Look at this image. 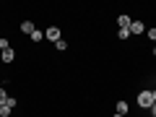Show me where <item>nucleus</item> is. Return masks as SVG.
Masks as SVG:
<instances>
[{"label":"nucleus","mask_w":156,"mask_h":117,"mask_svg":"<svg viewBox=\"0 0 156 117\" xmlns=\"http://www.w3.org/2000/svg\"><path fill=\"white\" fill-rule=\"evenodd\" d=\"M138 107L140 109H151V107H154V94H151V89H140L138 91Z\"/></svg>","instance_id":"1"},{"label":"nucleus","mask_w":156,"mask_h":117,"mask_svg":"<svg viewBox=\"0 0 156 117\" xmlns=\"http://www.w3.org/2000/svg\"><path fill=\"white\" fill-rule=\"evenodd\" d=\"M44 37L50 39L52 44H57V42H60V39H62V29H57V26H50V29H47V31H44Z\"/></svg>","instance_id":"2"},{"label":"nucleus","mask_w":156,"mask_h":117,"mask_svg":"<svg viewBox=\"0 0 156 117\" xmlns=\"http://www.w3.org/2000/svg\"><path fill=\"white\" fill-rule=\"evenodd\" d=\"M18 31H21V34H26V37H31V31H34V21H21Z\"/></svg>","instance_id":"3"},{"label":"nucleus","mask_w":156,"mask_h":117,"mask_svg":"<svg viewBox=\"0 0 156 117\" xmlns=\"http://www.w3.org/2000/svg\"><path fill=\"white\" fill-rule=\"evenodd\" d=\"M146 31V23L143 21H133L130 23V34H143Z\"/></svg>","instance_id":"4"},{"label":"nucleus","mask_w":156,"mask_h":117,"mask_svg":"<svg viewBox=\"0 0 156 117\" xmlns=\"http://www.w3.org/2000/svg\"><path fill=\"white\" fill-rule=\"evenodd\" d=\"M130 23H133V18H130V16H125V13H122L120 18H117V26H120V29H130Z\"/></svg>","instance_id":"5"},{"label":"nucleus","mask_w":156,"mask_h":117,"mask_svg":"<svg viewBox=\"0 0 156 117\" xmlns=\"http://www.w3.org/2000/svg\"><path fill=\"white\" fill-rule=\"evenodd\" d=\"M29 39H31L34 44H39V42L44 39V31H39V29H34V31H31V37H29Z\"/></svg>","instance_id":"6"},{"label":"nucleus","mask_w":156,"mask_h":117,"mask_svg":"<svg viewBox=\"0 0 156 117\" xmlns=\"http://www.w3.org/2000/svg\"><path fill=\"white\" fill-rule=\"evenodd\" d=\"M0 60H3V62H13V60H16V52H13V50H5L3 55H0Z\"/></svg>","instance_id":"7"},{"label":"nucleus","mask_w":156,"mask_h":117,"mask_svg":"<svg viewBox=\"0 0 156 117\" xmlns=\"http://www.w3.org/2000/svg\"><path fill=\"white\" fill-rule=\"evenodd\" d=\"M117 115H128V101H125V99H120V101H117Z\"/></svg>","instance_id":"8"},{"label":"nucleus","mask_w":156,"mask_h":117,"mask_svg":"<svg viewBox=\"0 0 156 117\" xmlns=\"http://www.w3.org/2000/svg\"><path fill=\"white\" fill-rule=\"evenodd\" d=\"M128 37H130V29H117V39H120V42H125Z\"/></svg>","instance_id":"9"},{"label":"nucleus","mask_w":156,"mask_h":117,"mask_svg":"<svg viewBox=\"0 0 156 117\" xmlns=\"http://www.w3.org/2000/svg\"><path fill=\"white\" fill-rule=\"evenodd\" d=\"M11 115H13V107H8V104L0 107V117H11Z\"/></svg>","instance_id":"10"},{"label":"nucleus","mask_w":156,"mask_h":117,"mask_svg":"<svg viewBox=\"0 0 156 117\" xmlns=\"http://www.w3.org/2000/svg\"><path fill=\"white\" fill-rule=\"evenodd\" d=\"M55 50H57V52H65V50H68V42H65V39H60V42L55 44Z\"/></svg>","instance_id":"11"},{"label":"nucleus","mask_w":156,"mask_h":117,"mask_svg":"<svg viewBox=\"0 0 156 117\" xmlns=\"http://www.w3.org/2000/svg\"><path fill=\"white\" fill-rule=\"evenodd\" d=\"M5 101H8V94H5V89H3V86H0V107L5 104Z\"/></svg>","instance_id":"12"},{"label":"nucleus","mask_w":156,"mask_h":117,"mask_svg":"<svg viewBox=\"0 0 156 117\" xmlns=\"http://www.w3.org/2000/svg\"><path fill=\"white\" fill-rule=\"evenodd\" d=\"M0 50H3V52L11 50V42H8V39H0Z\"/></svg>","instance_id":"13"},{"label":"nucleus","mask_w":156,"mask_h":117,"mask_svg":"<svg viewBox=\"0 0 156 117\" xmlns=\"http://www.w3.org/2000/svg\"><path fill=\"white\" fill-rule=\"evenodd\" d=\"M146 34H148V39H154V42H156V26L154 29H146Z\"/></svg>","instance_id":"14"},{"label":"nucleus","mask_w":156,"mask_h":117,"mask_svg":"<svg viewBox=\"0 0 156 117\" xmlns=\"http://www.w3.org/2000/svg\"><path fill=\"white\" fill-rule=\"evenodd\" d=\"M148 112H151V117H156V104H154V107H151V109H148Z\"/></svg>","instance_id":"15"},{"label":"nucleus","mask_w":156,"mask_h":117,"mask_svg":"<svg viewBox=\"0 0 156 117\" xmlns=\"http://www.w3.org/2000/svg\"><path fill=\"white\" fill-rule=\"evenodd\" d=\"M151 94H154V104H156V89H151Z\"/></svg>","instance_id":"16"},{"label":"nucleus","mask_w":156,"mask_h":117,"mask_svg":"<svg viewBox=\"0 0 156 117\" xmlns=\"http://www.w3.org/2000/svg\"><path fill=\"white\" fill-rule=\"evenodd\" d=\"M112 117H122V115H117V112H115V115H112Z\"/></svg>","instance_id":"17"},{"label":"nucleus","mask_w":156,"mask_h":117,"mask_svg":"<svg viewBox=\"0 0 156 117\" xmlns=\"http://www.w3.org/2000/svg\"><path fill=\"white\" fill-rule=\"evenodd\" d=\"M154 57H156V50H154Z\"/></svg>","instance_id":"18"},{"label":"nucleus","mask_w":156,"mask_h":117,"mask_svg":"<svg viewBox=\"0 0 156 117\" xmlns=\"http://www.w3.org/2000/svg\"><path fill=\"white\" fill-rule=\"evenodd\" d=\"M0 39H3V37H0Z\"/></svg>","instance_id":"19"}]
</instances>
